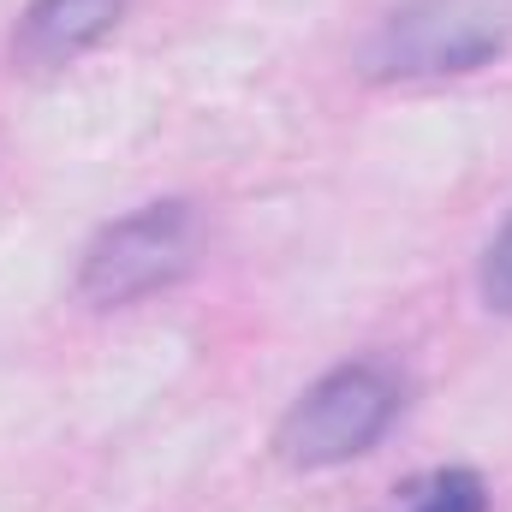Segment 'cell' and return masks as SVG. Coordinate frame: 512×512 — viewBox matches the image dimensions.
Masks as SVG:
<instances>
[{
  "label": "cell",
  "instance_id": "obj_1",
  "mask_svg": "<svg viewBox=\"0 0 512 512\" xmlns=\"http://www.w3.org/2000/svg\"><path fill=\"white\" fill-rule=\"evenodd\" d=\"M399 411H405V376L387 358H352L292 399V411L274 429V453L292 471L352 465L376 453V441L399 423Z\"/></svg>",
  "mask_w": 512,
  "mask_h": 512
},
{
  "label": "cell",
  "instance_id": "obj_2",
  "mask_svg": "<svg viewBox=\"0 0 512 512\" xmlns=\"http://www.w3.org/2000/svg\"><path fill=\"white\" fill-rule=\"evenodd\" d=\"M512 42V0H399L364 42V72L417 84L465 78L501 60Z\"/></svg>",
  "mask_w": 512,
  "mask_h": 512
},
{
  "label": "cell",
  "instance_id": "obj_3",
  "mask_svg": "<svg viewBox=\"0 0 512 512\" xmlns=\"http://www.w3.org/2000/svg\"><path fill=\"white\" fill-rule=\"evenodd\" d=\"M197 251V215L185 197H161V203H143L120 221H108L78 268V298L96 304V310H120L137 304L161 286H173Z\"/></svg>",
  "mask_w": 512,
  "mask_h": 512
},
{
  "label": "cell",
  "instance_id": "obj_4",
  "mask_svg": "<svg viewBox=\"0 0 512 512\" xmlns=\"http://www.w3.org/2000/svg\"><path fill=\"white\" fill-rule=\"evenodd\" d=\"M120 12H126V0H30L18 18V36H12V60L30 72L72 66L120 24Z\"/></svg>",
  "mask_w": 512,
  "mask_h": 512
},
{
  "label": "cell",
  "instance_id": "obj_5",
  "mask_svg": "<svg viewBox=\"0 0 512 512\" xmlns=\"http://www.w3.org/2000/svg\"><path fill=\"white\" fill-rule=\"evenodd\" d=\"M399 512H489V483L465 465H441L399 495Z\"/></svg>",
  "mask_w": 512,
  "mask_h": 512
},
{
  "label": "cell",
  "instance_id": "obj_6",
  "mask_svg": "<svg viewBox=\"0 0 512 512\" xmlns=\"http://www.w3.org/2000/svg\"><path fill=\"white\" fill-rule=\"evenodd\" d=\"M477 286H483V304H489L495 316H512V215H507V227L489 239V251H483Z\"/></svg>",
  "mask_w": 512,
  "mask_h": 512
}]
</instances>
